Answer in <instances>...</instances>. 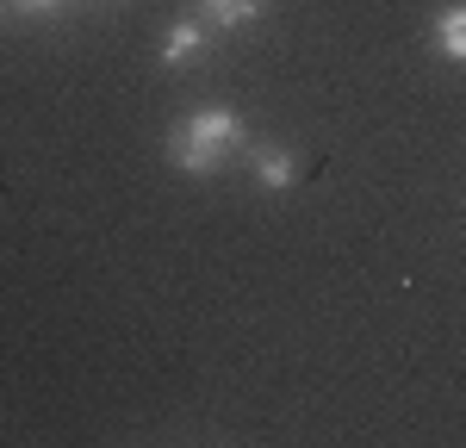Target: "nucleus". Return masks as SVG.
Listing matches in <instances>:
<instances>
[{
	"instance_id": "1",
	"label": "nucleus",
	"mask_w": 466,
	"mask_h": 448,
	"mask_svg": "<svg viewBox=\"0 0 466 448\" xmlns=\"http://www.w3.org/2000/svg\"><path fill=\"white\" fill-rule=\"evenodd\" d=\"M237 144H243L237 112L206 107V112L180 118L175 131H168V162H175L180 175H218V168L230 162V149H237Z\"/></svg>"
},
{
	"instance_id": "2",
	"label": "nucleus",
	"mask_w": 466,
	"mask_h": 448,
	"mask_svg": "<svg viewBox=\"0 0 466 448\" xmlns=\"http://www.w3.org/2000/svg\"><path fill=\"white\" fill-rule=\"evenodd\" d=\"M274 0H199V13L212 19V25H224V32H237V25H249V19H261Z\"/></svg>"
},
{
	"instance_id": "3",
	"label": "nucleus",
	"mask_w": 466,
	"mask_h": 448,
	"mask_svg": "<svg viewBox=\"0 0 466 448\" xmlns=\"http://www.w3.org/2000/svg\"><path fill=\"white\" fill-rule=\"evenodd\" d=\"M435 50L454 56V63H466V6H448V13L435 19Z\"/></svg>"
},
{
	"instance_id": "4",
	"label": "nucleus",
	"mask_w": 466,
	"mask_h": 448,
	"mask_svg": "<svg viewBox=\"0 0 466 448\" xmlns=\"http://www.w3.org/2000/svg\"><path fill=\"white\" fill-rule=\"evenodd\" d=\"M255 175H261L268 193H280V187H292V156H280V149H255Z\"/></svg>"
},
{
	"instance_id": "5",
	"label": "nucleus",
	"mask_w": 466,
	"mask_h": 448,
	"mask_svg": "<svg viewBox=\"0 0 466 448\" xmlns=\"http://www.w3.org/2000/svg\"><path fill=\"white\" fill-rule=\"evenodd\" d=\"M199 37H206V32H199V25H193V19H180L175 32L162 37V63H187V56H193V50H199Z\"/></svg>"
},
{
	"instance_id": "6",
	"label": "nucleus",
	"mask_w": 466,
	"mask_h": 448,
	"mask_svg": "<svg viewBox=\"0 0 466 448\" xmlns=\"http://www.w3.org/2000/svg\"><path fill=\"white\" fill-rule=\"evenodd\" d=\"M13 6H19V13H50L56 0H13Z\"/></svg>"
}]
</instances>
